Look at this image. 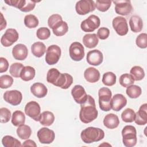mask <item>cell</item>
<instances>
[{
	"label": "cell",
	"instance_id": "obj_21",
	"mask_svg": "<svg viewBox=\"0 0 147 147\" xmlns=\"http://www.w3.org/2000/svg\"><path fill=\"white\" fill-rule=\"evenodd\" d=\"M30 91L36 97L41 98L47 95L48 90L44 84L37 82L32 84L30 87Z\"/></svg>",
	"mask_w": 147,
	"mask_h": 147
},
{
	"label": "cell",
	"instance_id": "obj_22",
	"mask_svg": "<svg viewBox=\"0 0 147 147\" xmlns=\"http://www.w3.org/2000/svg\"><path fill=\"white\" fill-rule=\"evenodd\" d=\"M105 126L110 129L117 128L119 124V120L118 116L113 113L107 114L103 119Z\"/></svg>",
	"mask_w": 147,
	"mask_h": 147
},
{
	"label": "cell",
	"instance_id": "obj_37",
	"mask_svg": "<svg viewBox=\"0 0 147 147\" xmlns=\"http://www.w3.org/2000/svg\"><path fill=\"white\" fill-rule=\"evenodd\" d=\"M38 20L34 15L28 14L24 18L25 25L28 28H36L38 26Z\"/></svg>",
	"mask_w": 147,
	"mask_h": 147
},
{
	"label": "cell",
	"instance_id": "obj_15",
	"mask_svg": "<svg viewBox=\"0 0 147 147\" xmlns=\"http://www.w3.org/2000/svg\"><path fill=\"white\" fill-rule=\"evenodd\" d=\"M71 94L74 100L79 104L83 103L87 98L84 88L80 85H75L71 90Z\"/></svg>",
	"mask_w": 147,
	"mask_h": 147
},
{
	"label": "cell",
	"instance_id": "obj_8",
	"mask_svg": "<svg viewBox=\"0 0 147 147\" xmlns=\"http://www.w3.org/2000/svg\"><path fill=\"white\" fill-rule=\"evenodd\" d=\"M25 114L34 119L39 121L41 116V108L40 105L35 101H30L26 103L25 107Z\"/></svg>",
	"mask_w": 147,
	"mask_h": 147
},
{
	"label": "cell",
	"instance_id": "obj_12",
	"mask_svg": "<svg viewBox=\"0 0 147 147\" xmlns=\"http://www.w3.org/2000/svg\"><path fill=\"white\" fill-rule=\"evenodd\" d=\"M115 4V11L117 14L121 16H127L133 10V6L130 1H113Z\"/></svg>",
	"mask_w": 147,
	"mask_h": 147
},
{
	"label": "cell",
	"instance_id": "obj_14",
	"mask_svg": "<svg viewBox=\"0 0 147 147\" xmlns=\"http://www.w3.org/2000/svg\"><path fill=\"white\" fill-rule=\"evenodd\" d=\"M4 100L13 106H17L21 103L22 95L20 91L14 90L6 91L3 94Z\"/></svg>",
	"mask_w": 147,
	"mask_h": 147
},
{
	"label": "cell",
	"instance_id": "obj_28",
	"mask_svg": "<svg viewBox=\"0 0 147 147\" xmlns=\"http://www.w3.org/2000/svg\"><path fill=\"white\" fill-rule=\"evenodd\" d=\"M55 121L54 114L49 111H45L41 114L40 123L44 126H51Z\"/></svg>",
	"mask_w": 147,
	"mask_h": 147
},
{
	"label": "cell",
	"instance_id": "obj_38",
	"mask_svg": "<svg viewBox=\"0 0 147 147\" xmlns=\"http://www.w3.org/2000/svg\"><path fill=\"white\" fill-rule=\"evenodd\" d=\"M121 118L122 121L125 122H133L134 121L135 118L134 111L130 108H127L125 109L121 114Z\"/></svg>",
	"mask_w": 147,
	"mask_h": 147
},
{
	"label": "cell",
	"instance_id": "obj_6",
	"mask_svg": "<svg viewBox=\"0 0 147 147\" xmlns=\"http://www.w3.org/2000/svg\"><path fill=\"white\" fill-rule=\"evenodd\" d=\"M100 20L99 17L91 14L87 19L83 21L80 25L81 29L85 32H92L99 28Z\"/></svg>",
	"mask_w": 147,
	"mask_h": 147
},
{
	"label": "cell",
	"instance_id": "obj_31",
	"mask_svg": "<svg viewBox=\"0 0 147 147\" xmlns=\"http://www.w3.org/2000/svg\"><path fill=\"white\" fill-rule=\"evenodd\" d=\"M32 133V130L30 126L26 125H22L17 129V134L19 138L22 140L28 139Z\"/></svg>",
	"mask_w": 147,
	"mask_h": 147
},
{
	"label": "cell",
	"instance_id": "obj_4",
	"mask_svg": "<svg viewBox=\"0 0 147 147\" xmlns=\"http://www.w3.org/2000/svg\"><path fill=\"white\" fill-rule=\"evenodd\" d=\"M99 105L100 109L104 111H109L111 109V99L112 93L107 87H102L98 91Z\"/></svg>",
	"mask_w": 147,
	"mask_h": 147
},
{
	"label": "cell",
	"instance_id": "obj_16",
	"mask_svg": "<svg viewBox=\"0 0 147 147\" xmlns=\"http://www.w3.org/2000/svg\"><path fill=\"white\" fill-rule=\"evenodd\" d=\"M86 59L89 64L97 66L101 64L103 62V56L100 51L94 49L90 51L87 53Z\"/></svg>",
	"mask_w": 147,
	"mask_h": 147
},
{
	"label": "cell",
	"instance_id": "obj_40",
	"mask_svg": "<svg viewBox=\"0 0 147 147\" xmlns=\"http://www.w3.org/2000/svg\"><path fill=\"white\" fill-rule=\"evenodd\" d=\"M119 82L122 87H127L134 84V80L130 74H124L120 76Z\"/></svg>",
	"mask_w": 147,
	"mask_h": 147
},
{
	"label": "cell",
	"instance_id": "obj_3",
	"mask_svg": "<svg viewBox=\"0 0 147 147\" xmlns=\"http://www.w3.org/2000/svg\"><path fill=\"white\" fill-rule=\"evenodd\" d=\"M122 142L126 147H133L137 144V131L134 126H125L122 130Z\"/></svg>",
	"mask_w": 147,
	"mask_h": 147
},
{
	"label": "cell",
	"instance_id": "obj_47",
	"mask_svg": "<svg viewBox=\"0 0 147 147\" xmlns=\"http://www.w3.org/2000/svg\"><path fill=\"white\" fill-rule=\"evenodd\" d=\"M63 20L61 16L58 14H54L51 15L48 20V25L51 29L59 21Z\"/></svg>",
	"mask_w": 147,
	"mask_h": 147
},
{
	"label": "cell",
	"instance_id": "obj_35",
	"mask_svg": "<svg viewBox=\"0 0 147 147\" xmlns=\"http://www.w3.org/2000/svg\"><path fill=\"white\" fill-rule=\"evenodd\" d=\"M117 77L115 74L112 72H107L103 74L102 78V83L107 86H111L115 84Z\"/></svg>",
	"mask_w": 147,
	"mask_h": 147
},
{
	"label": "cell",
	"instance_id": "obj_42",
	"mask_svg": "<svg viewBox=\"0 0 147 147\" xmlns=\"http://www.w3.org/2000/svg\"><path fill=\"white\" fill-rule=\"evenodd\" d=\"M36 36L40 40H44L48 39L51 36L50 30L46 27H41L37 29Z\"/></svg>",
	"mask_w": 147,
	"mask_h": 147
},
{
	"label": "cell",
	"instance_id": "obj_18",
	"mask_svg": "<svg viewBox=\"0 0 147 147\" xmlns=\"http://www.w3.org/2000/svg\"><path fill=\"white\" fill-rule=\"evenodd\" d=\"M12 54L15 59L18 60H24L28 56V50L26 46L24 44H18L13 47Z\"/></svg>",
	"mask_w": 147,
	"mask_h": 147
},
{
	"label": "cell",
	"instance_id": "obj_9",
	"mask_svg": "<svg viewBox=\"0 0 147 147\" xmlns=\"http://www.w3.org/2000/svg\"><path fill=\"white\" fill-rule=\"evenodd\" d=\"M70 57L74 61H79L84 56V49L83 45L79 42H72L69 48Z\"/></svg>",
	"mask_w": 147,
	"mask_h": 147
},
{
	"label": "cell",
	"instance_id": "obj_43",
	"mask_svg": "<svg viewBox=\"0 0 147 147\" xmlns=\"http://www.w3.org/2000/svg\"><path fill=\"white\" fill-rule=\"evenodd\" d=\"M36 1L30 0H23L22 4L20 10L23 12H29L34 9L35 7Z\"/></svg>",
	"mask_w": 147,
	"mask_h": 147
},
{
	"label": "cell",
	"instance_id": "obj_19",
	"mask_svg": "<svg viewBox=\"0 0 147 147\" xmlns=\"http://www.w3.org/2000/svg\"><path fill=\"white\" fill-rule=\"evenodd\" d=\"M72 83L73 78L71 75L67 73H60L55 86L60 87L62 89H67L71 86Z\"/></svg>",
	"mask_w": 147,
	"mask_h": 147
},
{
	"label": "cell",
	"instance_id": "obj_20",
	"mask_svg": "<svg viewBox=\"0 0 147 147\" xmlns=\"http://www.w3.org/2000/svg\"><path fill=\"white\" fill-rule=\"evenodd\" d=\"M134 122L138 125H144L147 123V104L142 105L139 110L135 113Z\"/></svg>",
	"mask_w": 147,
	"mask_h": 147
},
{
	"label": "cell",
	"instance_id": "obj_23",
	"mask_svg": "<svg viewBox=\"0 0 147 147\" xmlns=\"http://www.w3.org/2000/svg\"><path fill=\"white\" fill-rule=\"evenodd\" d=\"M84 77L87 82L95 83L100 79V73L97 69L94 67H89L84 71Z\"/></svg>",
	"mask_w": 147,
	"mask_h": 147
},
{
	"label": "cell",
	"instance_id": "obj_48",
	"mask_svg": "<svg viewBox=\"0 0 147 147\" xmlns=\"http://www.w3.org/2000/svg\"><path fill=\"white\" fill-rule=\"evenodd\" d=\"M110 34V30L105 27L100 28L97 32V37L100 40H105L108 38Z\"/></svg>",
	"mask_w": 147,
	"mask_h": 147
},
{
	"label": "cell",
	"instance_id": "obj_33",
	"mask_svg": "<svg viewBox=\"0 0 147 147\" xmlns=\"http://www.w3.org/2000/svg\"><path fill=\"white\" fill-rule=\"evenodd\" d=\"M126 92L129 97L134 99L139 97L141 95L142 90L140 86L133 84L127 87Z\"/></svg>",
	"mask_w": 147,
	"mask_h": 147
},
{
	"label": "cell",
	"instance_id": "obj_11",
	"mask_svg": "<svg viewBox=\"0 0 147 147\" xmlns=\"http://www.w3.org/2000/svg\"><path fill=\"white\" fill-rule=\"evenodd\" d=\"M19 38V34L15 29H7L1 38L2 45L5 47H8L16 42Z\"/></svg>",
	"mask_w": 147,
	"mask_h": 147
},
{
	"label": "cell",
	"instance_id": "obj_46",
	"mask_svg": "<svg viewBox=\"0 0 147 147\" xmlns=\"http://www.w3.org/2000/svg\"><path fill=\"white\" fill-rule=\"evenodd\" d=\"M0 122L1 123H7L11 118L10 111L5 107H2L0 109Z\"/></svg>",
	"mask_w": 147,
	"mask_h": 147
},
{
	"label": "cell",
	"instance_id": "obj_49",
	"mask_svg": "<svg viewBox=\"0 0 147 147\" xmlns=\"http://www.w3.org/2000/svg\"><path fill=\"white\" fill-rule=\"evenodd\" d=\"M9 67V63L4 57H0V72L3 73L7 71Z\"/></svg>",
	"mask_w": 147,
	"mask_h": 147
},
{
	"label": "cell",
	"instance_id": "obj_27",
	"mask_svg": "<svg viewBox=\"0 0 147 147\" xmlns=\"http://www.w3.org/2000/svg\"><path fill=\"white\" fill-rule=\"evenodd\" d=\"M31 52L34 56L41 57L46 52V47L42 42H36L31 46Z\"/></svg>",
	"mask_w": 147,
	"mask_h": 147
},
{
	"label": "cell",
	"instance_id": "obj_10",
	"mask_svg": "<svg viewBox=\"0 0 147 147\" xmlns=\"http://www.w3.org/2000/svg\"><path fill=\"white\" fill-rule=\"evenodd\" d=\"M112 25L116 33L119 36L126 35L129 31L126 20L121 16L115 17L112 22Z\"/></svg>",
	"mask_w": 147,
	"mask_h": 147
},
{
	"label": "cell",
	"instance_id": "obj_17",
	"mask_svg": "<svg viewBox=\"0 0 147 147\" xmlns=\"http://www.w3.org/2000/svg\"><path fill=\"white\" fill-rule=\"evenodd\" d=\"M127 104V99L121 94H117L114 95L111 99V107L115 111H120Z\"/></svg>",
	"mask_w": 147,
	"mask_h": 147
},
{
	"label": "cell",
	"instance_id": "obj_13",
	"mask_svg": "<svg viewBox=\"0 0 147 147\" xmlns=\"http://www.w3.org/2000/svg\"><path fill=\"white\" fill-rule=\"evenodd\" d=\"M39 141L41 144H49L52 143L55 138V132L47 127L41 128L37 133Z\"/></svg>",
	"mask_w": 147,
	"mask_h": 147
},
{
	"label": "cell",
	"instance_id": "obj_50",
	"mask_svg": "<svg viewBox=\"0 0 147 147\" xmlns=\"http://www.w3.org/2000/svg\"><path fill=\"white\" fill-rule=\"evenodd\" d=\"M22 146H34L36 147L37 145L35 143V142L32 140H27L25 141L24 142V143L22 145Z\"/></svg>",
	"mask_w": 147,
	"mask_h": 147
},
{
	"label": "cell",
	"instance_id": "obj_26",
	"mask_svg": "<svg viewBox=\"0 0 147 147\" xmlns=\"http://www.w3.org/2000/svg\"><path fill=\"white\" fill-rule=\"evenodd\" d=\"M98 38L95 33L86 34L83 37V42L88 48H93L98 44Z\"/></svg>",
	"mask_w": 147,
	"mask_h": 147
},
{
	"label": "cell",
	"instance_id": "obj_30",
	"mask_svg": "<svg viewBox=\"0 0 147 147\" xmlns=\"http://www.w3.org/2000/svg\"><path fill=\"white\" fill-rule=\"evenodd\" d=\"M25 122V116L23 112L16 110L13 112L11 117V123L14 126H20L24 125Z\"/></svg>",
	"mask_w": 147,
	"mask_h": 147
},
{
	"label": "cell",
	"instance_id": "obj_41",
	"mask_svg": "<svg viewBox=\"0 0 147 147\" xmlns=\"http://www.w3.org/2000/svg\"><path fill=\"white\" fill-rule=\"evenodd\" d=\"M13 83V79L8 75H3L0 77V87L2 89L11 87Z\"/></svg>",
	"mask_w": 147,
	"mask_h": 147
},
{
	"label": "cell",
	"instance_id": "obj_29",
	"mask_svg": "<svg viewBox=\"0 0 147 147\" xmlns=\"http://www.w3.org/2000/svg\"><path fill=\"white\" fill-rule=\"evenodd\" d=\"M36 74L34 68L31 66H25L22 69L20 78L24 81H29L32 80Z\"/></svg>",
	"mask_w": 147,
	"mask_h": 147
},
{
	"label": "cell",
	"instance_id": "obj_5",
	"mask_svg": "<svg viewBox=\"0 0 147 147\" xmlns=\"http://www.w3.org/2000/svg\"><path fill=\"white\" fill-rule=\"evenodd\" d=\"M61 53V48L57 45H51L48 47L45 55V61L49 65L56 64L60 59Z\"/></svg>",
	"mask_w": 147,
	"mask_h": 147
},
{
	"label": "cell",
	"instance_id": "obj_44",
	"mask_svg": "<svg viewBox=\"0 0 147 147\" xmlns=\"http://www.w3.org/2000/svg\"><path fill=\"white\" fill-rule=\"evenodd\" d=\"M111 1H100L98 0L95 3V7L102 12L106 11L111 6Z\"/></svg>",
	"mask_w": 147,
	"mask_h": 147
},
{
	"label": "cell",
	"instance_id": "obj_2",
	"mask_svg": "<svg viewBox=\"0 0 147 147\" xmlns=\"http://www.w3.org/2000/svg\"><path fill=\"white\" fill-rule=\"evenodd\" d=\"M80 137L84 143L91 144L102 140L105 137V133L100 128L88 127L82 131Z\"/></svg>",
	"mask_w": 147,
	"mask_h": 147
},
{
	"label": "cell",
	"instance_id": "obj_32",
	"mask_svg": "<svg viewBox=\"0 0 147 147\" xmlns=\"http://www.w3.org/2000/svg\"><path fill=\"white\" fill-rule=\"evenodd\" d=\"M2 143L5 147H20L21 146V142L11 136H5L2 140Z\"/></svg>",
	"mask_w": 147,
	"mask_h": 147
},
{
	"label": "cell",
	"instance_id": "obj_24",
	"mask_svg": "<svg viewBox=\"0 0 147 147\" xmlns=\"http://www.w3.org/2000/svg\"><path fill=\"white\" fill-rule=\"evenodd\" d=\"M129 25L132 32L134 33L140 32L142 30L143 28L142 20L138 16H133L130 18Z\"/></svg>",
	"mask_w": 147,
	"mask_h": 147
},
{
	"label": "cell",
	"instance_id": "obj_1",
	"mask_svg": "<svg viewBox=\"0 0 147 147\" xmlns=\"http://www.w3.org/2000/svg\"><path fill=\"white\" fill-rule=\"evenodd\" d=\"M98 114L94 99L91 95H87L86 100L80 104V120L84 123H90L98 117Z\"/></svg>",
	"mask_w": 147,
	"mask_h": 147
},
{
	"label": "cell",
	"instance_id": "obj_34",
	"mask_svg": "<svg viewBox=\"0 0 147 147\" xmlns=\"http://www.w3.org/2000/svg\"><path fill=\"white\" fill-rule=\"evenodd\" d=\"M133 79L136 81L141 80L145 76V72L142 68L140 66L133 67L130 71Z\"/></svg>",
	"mask_w": 147,
	"mask_h": 147
},
{
	"label": "cell",
	"instance_id": "obj_36",
	"mask_svg": "<svg viewBox=\"0 0 147 147\" xmlns=\"http://www.w3.org/2000/svg\"><path fill=\"white\" fill-rule=\"evenodd\" d=\"M60 74V72L56 68H51L50 69L48 70L47 74V82L55 86L59 77Z\"/></svg>",
	"mask_w": 147,
	"mask_h": 147
},
{
	"label": "cell",
	"instance_id": "obj_45",
	"mask_svg": "<svg viewBox=\"0 0 147 147\" xmlns=\"http://www.w3.org/2000/svg\"><path fill=\"white\" fill-rule=\"evenodd\" d=\"M136 43L137 47L144 49L147 47V34L143 33L140 34L136 38Z\"/></svg>",
	"mask_w": 147,
	"mask_h": 147
},
{
	"label": "cell",
	"instance_id": "obj_51",
	"mask_svg": "<svg viewBox=\"0 0 147 147\" xmlns=\"http://www.w3.org/2000/svg\"><path fill=\"white\" fill-rule=\"evenodd\" d=\"M1 29L0 30H2L4 28H5V27L6 26V21L5 20V18H3V16L2 13H1Z\"/></svg>",
	"mask_w": 147,
	"mask_h": 147
},
{
	"label": "cell",
	"instance_id": "obj_39",
	"mask_svg": "<svg viewBox=\"0 0 147 147\" xmlns=\"http://www.w3.org/2000/svg\"><path fill=\"white\" fill-rule=\"evenodd\" d=\"M24 66L20 63H13L9 68V72L11 75L14 78L20 77L21 72Z\"/></svg>",
	"mask_w": 147,
	"mask_h": 147
},
{
	"label": "cell",
	"instance_id": "obj_25",
	"mask_svg": "<svg viewBox=\"0 0 147 147\" xmlns=\"http://www.w3.org/2000/svg\"><path fill=\"white\" fill-rule=\"evenodd\" d=\"M53 34L56 36H62L67 33L68 30V24L63 20L57 22L52 28Z\"/></svg>",
	"mask_w": 147,
	"mask_h": 147
},
{
	"label": "cell",
	"instance_id": "obj_7",
	"mask_svg": "<svg viewBox=\"0 0 147 147\" xmlns=\"http://www.w3.org/2000/svg\"><path fill=\"white\" fill-rule=\"evenodd\" d=\"M95 3L92 0H80L76 2L75 10L79 15H86L94 11Z\"/></svg>",
	"mask_w": 147,
	"mask_h": 147
}]
</instances>
